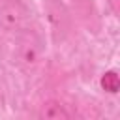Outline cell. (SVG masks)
I'll use <instances>...</instances> for the list:
<instances>
[{"label":"cell","mask_w":120,"mask_h":120,"mask_svg":"<svg viewBox=\"0 0 120 120\" xmlns=\"http://www.w3.org/2000/svg\"><path fill=\"white\" fill-rule=\"evenodd\" d=\"M32 22V9L22 0H6L0 6V28L4 32L21 34Z\"/></svg>","instance_id":"cell-1"},{"label":"cell","mask_w":120,"mask_h":120,"mask_svg":"<svg viewBox=\"0 0 120 120\" xmlns=\"http://www.w3.org/2000/svg\"><path fill=\"white\" fill-rule=\"evenodd\" d=\"M43 11H45V17H47L52 39L56 43L64 41L66 36L69 34V28H71V17H69L66 4L60 2V0H45Z\"/></svg>","instance_id":"cell-2"},{"label":"cell","mask_w":120,"mask_h":120,"mask_svg":"<svg viewBox=\"0 0 120 120\" xmlns=\"http://www.w3.org/2000/svg\"><path fill=\"white\" fill-rule=\"evenodd\" d=\"M41 56V41L36 34H32L30 30L21 32V39H19V47H17V62L24 68H34L39 62Z\"/></svg>","instance_id":"cell-3"},{"label":"cell","mask_w":120,"mask_h":120,"mask_svg":"<svg viewBox=\"0 0 120 120\" xmlns=\"http://www.w3.org/2000/svg\"><path fill=\"white\" fill-rule=\"evenodd\" d=\"M69 116H71V112L58 101H47L39 109V118H43V120H66Z\"/></svg>","instance_id":"cell-4"},{"label":"cell","mask_w":120,"mask_h":120,"mask_svg":"<svg viewBox=\"0 0 120 120\" xmlns=\"http://www.w3.org/2000/svg\"><path fill=\"white\" fill-rule=\"evenodd\" d=\"M99 84H101V88H103L105 92L116 94V92L120 90V77H118L116 71H105V73L101 75Z\"/></svg>","instance_id":"cell-5"},{"label":"cell","mask_w":120,"mask_h":120,"mask_svg":"<svg viewBox=\"0 0 120 120\" xmlns=\"http://www.w3.org/2000/svg\"><path fill=\"white\" fill-rule=\"evenodd\" d=\"M107 4H109L111 11H112L114 15H118V13H120V0H107Z\"/></svg>","instance_id":"cell-6"}]
</instances>
